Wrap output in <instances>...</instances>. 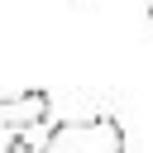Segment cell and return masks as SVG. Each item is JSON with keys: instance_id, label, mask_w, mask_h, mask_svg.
Segmentation results:
<instances>
[{"instance_id": "1", "label": "cell", "mask_w": 153, "mask_h": 153, "mask_svg": "<svg viewBox=\"0 0 153 153\" xmlns=\"http://www.w3.org/2000/svg\"><path fill=\"white\" fill-rule=\"evenodd\" d=\"M38 153H124V124L115 115H86V120H57Z\"/></svg>"}, {"instance_id": "2", "label": "cell", "mask_w": 153, "mask_h": 153, "mask_svg": "<svg viewBox=\"0 0 153 153\" xmlns=\"http://www.w3.org/2000/svg\"><path fill=\"white\" fill-rule=\"evenodd\" d=\"M53 110V96L43 86H29V91H14V96H0V129H14V134H29L48 120Z\"/></svg>"}, {"instance_id": "3", "label": "cell", "mask_w": 153, "mask_h": 153, "mask_svg": "<svg viewBox=\"0 0 153 153\" xmlns=\"http://www.w3.org/2000/svg\"><path fill=\"white\" fill-rule=\"evenodd\" d=\"M148 19H153V5H148Z\"/></svg>"}]
</instances>
